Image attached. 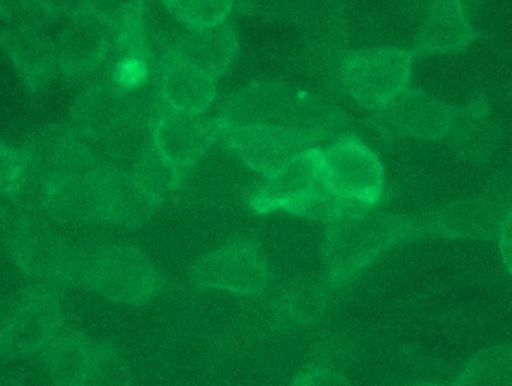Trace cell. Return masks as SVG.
I'll use <instances>...</instances> for the list:
<instances>
[{"label": "cell", "instance_id": "obj_10", "mask_svg": "<svg viewBox=\"0 0 512 386\" xmlns=\"http://www.w3.org/2000/svg\"><path fill=\"white\" fill-rule=\"evenodd\" d=\"M453 119V107L423 90L408 89L379 110L369 123L385 138L409 137L438 141L447 137Z\"/></svg>", "mask_w": 512, "mask_h": 386}, {"label": "cell", "instance_id": "obj_3", "mask_svg": "<svg viewBox=\"0 0 512 386\" xmlns=\"http://www.w3.org/2000/svg\"><path fill=\"white\" fill-rule=\"evenodd\" d=\"M11 258L35 285H77L80 255L68 229L42 213H21Z\"/></svg>", "mask_w": 512, "mask_h": 386}, {"label": "cell", "instance_id": "obj_22", "mask_svg": "<svg viewBox=\"0 0 512 386\" xmlns=\"http://www.w3.org/2000/svg\"><path fill=\"white\" fill-rule=\"evenodd\" d=\"M239 47L233 23L225 20L212 26L188 27L171 56L218 78L233 65Z\"/></svg>", "mask_w": 512, "mask_h": 386}, {"label": "cell", "instance_id": "obj_1", "mask_svg": "<svg viewBox=\"0 0 512 386\" xmlns=\"http://www.w3.org/2000/svg\"><path fill=\"white\" fill-rule=\"evenodd\" d=\"M219 131L239 126L289 129L321 141L342 137L348 119L337 105L282 81H256L234 93L215 117Z\"/></svg>", "mask_w": 512, "mask_h": 386}, {"label": "cell", "instance_id": "obj_41", "mask_svg": "<svg viewBox=\"0 0 512 386\" xmlns=\"http://www.w3.org/2000/svg\"><path fill=\"white\" fill-rule=\"evenodd\" d=\"M47 5L56 11L59 17L71 15L84 8V0H44Z\"/></svg>", "mask_w": 512, "mask_h": 386}, {"label": "cell", "instance_id": "obj_37", "mask_svg": "<svg viewBox=\"0 0 512 386\" xmlns=\"http://www.w3.org/2000/svg\"><path fill=\"white\" fill-rule=\"evenodd\" d=\"M292 386H351L342 373L327 364H310L298 373Z\"/></svg>", "mask_w": 512, "mask_h": 386}, {"label": "cell", "instance_id": "obj_29", "mask_svg": "<svg viewBox=\"0 0 512 386\" xmlns=\"http://www.w3.org/2000/svg\"><path fill=\"white\" fill-rule=\"evenodd\" d=\"M186 173L188 171L168 161L153 143L134 162L131 174L140 188L161 207L167 199L179 191Z\"/></svg>", "mask_w": 512, "mask_h": 386}, {"label": "cell", "instance_id": "obj_24", "mask_svg": "<svg viewBox=\"0 0 512 386\" xmlns=\"http://www.w3.org/2000/svg\"><path fill=\"white\" fill-rule=\"evenodd\" d=\"M451 149L466 161L484 162L495 153L501 129L490 114L486 98H477L463 108H453L447 134Z\"/></svg>", "mask_w": 512, "mask_h": 386}, {"label": "cell", "instance_id": "obj_18", "mask_svg": "<svg viewBox=\"0 0 512 386\" xmlns=\"http://www.w3.org/2000/svg\"><path fill=\"white\" fill-rule=\"evenodd\" d=\"M0 47L14 63L30 95L47 89L59 71L54 41L45 32L6 27L0 30Z\"/></svg>", "mask_w": 512, "mask_h": 386}, {"label": "cell", "instance_id": "obj_31", "mask_svg": "<svg viewBox=\"0 0 512 386\" xmlns=\"http://www.w3.org/2000/svg\"><path fill=\"white\" fill-rule=\"evenodd\" d=\"M454 386H512V345L492 346L478 352Z\"/></svg>", "mask_w": 512, "mask_h": 386}, {"label": "cell", "instance_id": "obj_11", "mask_svg": "<svg viewBox=\"0 0 512 386\" xmlns=\"http://www.w3.org/2000/svg\"><path fill=\"white\" fill-rule=\"evenodd\" d=\"M59 71L69 80L87 77L101 68L116 48L113 27L83 8L66 15L56 39Z\"/></svg>", "mask_w": 512, "mask_h": 386}, {"label": "cell", "instance_id": "obj_35", "mask_svg": "<svg viewBox=\"0 0 512 386\" xmlns=\"http://www.w3.org/2000/svg\"><path fill=\"white\" fill-rule=\"evenodd\" d=\"M27 161L23 150L0 141V195L11 199L26 176Z\"/></svg>", "mask_w": 512, "mask_h": 386}, {"label": "cell", "instance_id": "obj_9", "mask_svg": "<svg viewBox=\"0 0 512 386\" xmlns=\"http://www.w3.org/2000/svg\"><path fill=\"white\" fill-rule=\"evenodd\" d=\"M191 280L198 289H219L251 297L267 289L270 270L255 240L236 238L203 256L192 268Z\"/></svg>", "mask_w": 512, "mask_h": 386}, {"label": "cell", "instance_id": "obj_7", "mask_svg": "<svg viewBox=\"0 0 512 386\" xmlns=\"http://www.w3.org/2000/svg\"><path fill=\"white\" fill-rule=\"evenodd\" d=\"M65 324L62 294L53 286L24 288L0 340V361H20L42 354Z\"/></svg>", "mask_w": 512, "mask_h": 386}, {"label": "cell", "instance_id": "obj_12", "mask_svg": "<svg viewBox=\"0 0 512 386\" xmlns=\"http://www.w3.org/2000/svg\"><path fill=\"white\" fill-rule=\"evenodd\" d=\"M219 140L224 141L246 167L264 177L273 176L295 156L316 146L306 135L270 126L221 129Z\"/></svg>", "mask_w": 512, "mask_h": 386}, {"label": "cell", "instance_id": "obj_21", "mask_svg": "<svg viewBox=\"0 0 512 386\" xmlns=\"http://www.w3.org/2000/svg\"><path fill=\"white\" fill-rule=\"evenodd\" d=\"M128 108V98L108 78L80 93L71 111L69 126L87 144H102Z\"/></svg>", "mask_w": 512, "mask_h": 386}, {"label": "cell", "instance_id": "obj_23", "mask_svg": "<svg viewBox=\"0 0 512 386\" xmlns=\"http://www.w3.org/2000/svg\"><path fill=\"white\" fill-rule=\"evenodd\" d=\"M98 170L90 174H62L50 177L42 214L63 228H78L99 222L96 195Z\"/></svg>", "mask_w": 512, "mask_h": 386}, {"label": "cell", "instance_id": "obj_32", "mask_svg": "<svg viewBox=\"0 0 512 386\" xmlns=\"http://www.w3.org/2000/svg\"><path fill=\"white\" fill-rule=\"evenodd\" d=\"M168 11L188 27L212 26L228 20L234 0H162Z\"/></svg>", "mask_w": 512, "mask_h": 386}, {"label": "cell", "instance_id": "obj_38", "mask_svg": "<svg viewBox=\"0 0 512 386\" xmlns=\"http://www.w3.org/2000/svg\"><path fill=\"white\" fill-rule=\"evenodd\" d=\"M20 217L21 213L0 202V255L11 256Z\"/></svg>", "mask_w": 512, "mask_h": 386}, {"label": "cell", "instance_id": "obj_2", "mask_svg": "<svg viewBox=\"0 0 512 386\" xmlns=\"http://www.w3.org/2000/svg\"><path fill=\"white\" fill-rule=\"evenodd\" d=\"M421 235V217L373 208L330 223L322 246L327 280L336 292L346 288L391 247Z\"/></svg>", "mask_w": 512, "mask_h": 386}, {"label": "cell", "instance_id": "obj_25", "mask_svg": "<svg viewBox=\"0 0 512 386\" xmlns=\"http://www.w3.org/2000/svg\"><path fill=\"white\" fill-rule=\"evenodd\" d=\"M98 342L69 328L60 331L56 339L41 354L42 375L50 386H83L92 369Z\"/></svg>", "mask_w": 512, "mask_h": 386}, {"label": "cell", "instance_id": "obj_14", "mask_svg": "<svg viewBox=\"0 0 512 386\" xmlns=\"http://www.w3.org/2000/svg\"><path fill=\"white\" fill-rule=\"evenodd\" d=\"M512 208L496 193L460 199L421 216L424 234L460 238H496L505 214Z\"/></svg>", "mask_w": 512, "mask_h": 386}, {"label": "cell", "instance_id": "obj_39", "mask_svg": "<svg viewBox=\"0 0 512 386\" xmlns=\"http://www.w3.org/2000/svg\"><path fill=\"white\" fill-rule=\"evenodd\" d=\"M499 250L502 261L512 274V208L505 214L498 231Z\"/></svg>", "mask_w": 512, "mask_h": 386}, {"label": "cell", "instance_id": "obj_6", "mask_svg": "<svg viewBox=\"0 0 512 386\" xmlns=\"http://www.w3.org/2000/svg\"><path fill=\"white\" fill-rule=\"evenodd\" d=\"M300 26L301 62L334 92L340 89V66L348 54V18L343 0H309Z\"/></svg>", "mask_w": 512, "mask_h": 386}, {"label": "cell", "instance_id": "obj_27", "mask_svg": "<svg viewBox=\"0 0 512 386\" xmlns=\"http://www.w3.org/2000/svg\"><path fill=\"white\" fill-rule=\"evenodd\" d=\"M156 119L158 117L147 113L128 98L125 113L102 141L105 153L119 162L137 161L155 143L153 129Z\"/></svg>", "mask_w": 512, "mask_h": 386}, {"label": "cell", "instance_id": "obj_30", "mask_svg": "<svg viewBox=\"0 0 512 386\" xmlns=\"http://www.w3.org/2000/svg\"><path fill=\"white\" fill-rule=\"evenodd\" d=\"M141 24L147 53L158 65L174 53L188 29L168 11L162 0H143Z\"/></svg>", "mask_w": 512, "mask_h": 386}, {"label": "cell", "instance_id": "obj_15", "mask_svg": "<svg viewBox=\"0 0 512 386\" xmlns=\"http://www.w3.org/2000/svg\"><path fill=\"white\" fill-rule=\"evenodd\" d=\"M153 140L168 161L189 171L219 140V129L215 119L162 108L153 129Z\"/></svg>", "mask_w": 512, "mask_h": 386}, {"label": "cell", "instance_id": "obj_26", "mask_svg": "<svg viewBox=\"0 0 512 386\" xmlns=\"http://www.w3.org/2000/svg\"><path fill=\"white\" fill-rule=\"evenodd\" d=\"M334 292L327 277L324 280H297L271 301L268 322L274 330L316 324L324 318Z\"/></svg>", "mask_w": 512, "mask_h": 386}, {"label": "cell", "instance_id": "obj_28", "mask_svg": "<svg viewBox=\"0 0 512 386\" xmlns=\"http://www.w3.org/2000/svg\"><path fill=\"white\" fill-rule=\"evenodd\" d=\"M84 8L113 27L116 39L114 50L119 53H147L141 24L143 0H84Z\"/></svg>", "mask_w": 512, "mask_h": 386}, {"label": "cell", "instance_id": "obj_33", "mask_svg": "<svg viewBox=\"0 0 512 386\" xmlns=\"http://www.w3.org/2000/svg\"><path fill=\"white\" fill-rule=\"evenodd\" d=\"M0 18L8 27L45 32L59 15L44 0H0Z\"/></svg>", "mask_w": 512, "mask_h": 386}, {"label": "cell", "instance_id": "obj_4", "mask_svg": "<svg viewBox=\"0 0 512 386\" xmlns=\"http://www.w3.org/2000/svg\"><path fill=\"white\" fill-rule=\"evenodd\" d=\"M81 285L113 303L144 306L161 294L164 279L138 247L101 244L87 262Z\"/></svg>", "mask_w": 512, "mask_h": 386}, {"label": "cell", "instance_id": "obj_13", "mask_svg": "<svg viewBox=\"0 0 512 386\" xmlns=\"http://www.w3.org/2000/svg\"><path fill=\"white\" fill-rule=\"evenodd\" d=\"M27 164L47 179L62 174H90L104 162L69 125H45L33 131L23 146Z\"/></svg>", "mask_w": 512, "mask_h": 386}, {"label": "cell", "instance_id": "obj_8", "mask_svg": "<svg viewBox=\"0 0 512 386\" xmlns=\"http://www.w3.org/2000/svg\"><path fill=\"white\" fill-rule=\"evenodd\" d=\"M322 180L334 195L375 208L385 191L384 167L360 138L346 135L322 150Z\"/></svg>", "mask_w": 512, "mask_h": 386}, {"label": "cell", "instance_id": "obj_17", "mask_svg": "<svg viewBox=\"0 0 512 386\" xmlns=\"http://www.w3.org/2000/svg\"><path fill=\"white\" fill-rule=\"evenodd\" d=\"M99 222L114 225H144L152 219L159 205L140 188L131 173L104 164L96 173Z\"/></svg>", "mask_w": 512, "mask_h": 386}, {"label": "cell", "instance_id": "obj_20", "mask_svg": "<svg viewBox=\"0 0 512 386\" xmlns=\"http://www.w3.org/2000/svg\"><path fill=\"white\" fill-rule=\"evenodd\" d=\"M158 90L162 107L186 114L206 113L218 93L216 78L173 56L158 65Z\"/></svg>", "mask_w": 512, "mask_h": 386}, {"label": "cell", "instance_id": "obj_40", "mask_svg": "<svg viewBox=\"0 0 512 386\" xmlns=\"http://www.w3.org/2000/svg\"><path fill=\"white\" fill-rule=\"evenodd\" d=\"M23 289H20V291L9 292V294L0 295V340H2L3 333H5L9 321H11L12 313H14L18 301H20Z\"/></svg>", "mask_w": 512, "mask_h": 386}, {"label": "cell", "instance_id": "obj_5", "mask_svg": "<svg viewBox=\"0 0 512 386\" xmlns=\"http://www.w3.org/2000/svg\"><path fill=\"white\" fill-rule=\"evenodd\" d=\"M414 57V51L397 47L348 51L340 66V89L366 110H379L408 89Z\"/></svg>", "mask_w": 512, "mask_h": 386}, {"label": "cell", "instance_id": "obj_42", "mask_svg": "<svg viewBox=\"0 0 512 386\" xmlns=\"http://www.w3.org/2000/svg\"><path fill=\"white\" fill-rule=\"evenodd\" d=\"M508 95H510V99L512 102V80L510 81V86H508Z\"/></svg>", "mask_w": 512, "mask_h": 386}, {"label": "cell", "instance_id": "obj_36", "mask_svg": "<svg viewBox=\"0 0 512 386\" xmlns=\"http://www.w3.org/2000/svg\"><path fill=\"white\" fill-rule=\"evenodd\" d=\"M240 11L276 20L295 21L303 15L309 0H237Z\"/></svg>", "mask_w": 512, "mask_h": 386}, {"label": "cell", "instance_id": "obj_34", "mask_svg": "<svg viewBox=\"0 0 512 386\" xmlns=\"http://www.w3.org/2000/svg\"><path fill=\"white\" fill-rule=\"evenodd\" d=\"M83 386H132L128 363L110 342H98L92 369Z\"/></svg>", "mask_w": 512, "mask_h": 386}, {"label": "cell", "instance_id": "obj_19", "mask_svg": "<svg viewBox=\"0 0 512 386\" xmlns=\"http://www.w3.org/2000/svg\"><path fill=\"white\" fill-rule=\"evenodd\" d=\"M475 36L463 0H432L418 27L412 51L415 56L459 53L471 45Z\"/></svg>", "mask_w": 512, "mask_h": 386}, {"label": "cell", "instance_id": "obj_16", "mask_svg": "<svg viewBox=\"0 0 512 386\" xmlns=\"http://www.w3.org/2000/svg\"><path fill=\"white\" fill-rule=\"evenodd\" d=\"M322 183V150L312 147L295 156L273 176L265 177L251 198L252 210L264 214L271 211L291 213Z\"/></svg>", "mask_w": 512, "mask_h": 386}]
</instances>
